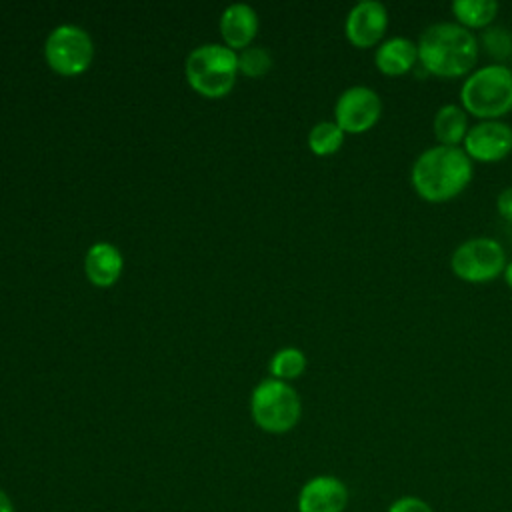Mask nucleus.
<instances>
[{"label": "nucleus", "instance_id": "nucleus-24", "mask_svg": "<svg viewBox=\"0 0 512 512\" xmlns=\"http://www.w3.org/2000/svg\"><path fill=\"white\" fill-rule=\"evenodd\" d=\"M502 276H504V282H506V286L512 290V260H508V262H506Z\"/></svg>", "mask_w": 512, "mask_h": 512}, {"label": "nucleus", "instance_id": "nucleus-12", "mask_svg": "<svg viewBox=\"0 0 512 512\" xmlns=\"http://www.w3.org/2000/svg\"><path fill=\"white\" fill-rule=\"evenodd\" d=\"M374 64L384 76H402L418 66L416 42L408 36H388L374 48Z\"/></svg>", "mask_w": 512, "mask_h": 512}, {"label": "nucleus", "instance_id": "nucleus-8", "mask_svg": "<svg viewBox=\"0 0 512 512\" xmlns=\"http://www.w3.org/2000/svg\"><path fill=\"white\" fill-rule=\"evenodd\" d=\"M382 98L366 84H352L340 92L334 104V122L344 134H364L382 118Z\"/></svg>", "mask_w": 512, "mask_h": 512}, {"label": "nucleus", "instance_id": "nucleus-19", "mask_svg": "<svg viewBox=\"0 0 512 512\" xmlns=\"http://www.w3.org/2000/svg\"><path fill=\"white\" fill-rule=\"evenodd\" d=\"M306 370V356L300 348H280L270 360V374L276 380H294Z\"/></svg>", "mask_w": 512, "mask_h": 512}, {"label": "nucleus", "instance_id": "nucleus-15", "mask_svg": "<svg viewBox=\"0 0 512 512\" xmlns=\"http://www.w3.org/2000/svg\"><path fill=\"white\" fill-rule=\"evenodd\" d=\"M468 114L466 110L456 102L442 104L432 118V132L438 144L444 146H462L466 134H468Z\"/></svg>", "mask_w": 512, "mask_h": 512}, {"label": "nucleus", "instance_id": "nucleus-7", "mask_svg": "<svg viewBox=\"0 0 512 512\" xmlns=\"http://www.w3.org/2000/svg\"><path fill=\"white\" fill-rule=\"evenodd\" d=\"M44 54L54 72L62 76H78L90 66L94 46L88 32L78 26L64 24L50 32L44 44Z\"/></svg>", "mask_w": 512, "mask_h": 512}, {"label": "nucleus", "instance_id": "nucleus-6", "mask_svg": "<svg viewBox=\"0 0 512 512\" xmlns=\"http://www.w3.org/2000/svg\"><path fill=\"white\" fill-rule=\"evenodd\" d=\"M506 262L504 246L492 236L466 238L450 254V270L470 284L496 280L502 276Z\"/></svg>", "mask_w": 512, "mask_h": 512}, {"label": "nucleus", "instance_id": "nucleus-9", "mask_svg": "<svg viewBox=\"0 0 512 512\" xmlns=\"http://www.w3.org/2000/svg\"><path fill=\"white\" fill-rule=\"evenodd\" d=\"M472 162L494 164L512 154V126L504 120H478L462 142Z\"/></svg>", "mask_w": 512, "mask_h": 512}, {"label": "nucleus", "instance_id": "nucleus-5", "mask_svg": "<svg viewBox=\"0 0 512 512\" xmlns=\"http://www.w3.org/2000/svg\"><path fill=\"white\" fill-rule=\"evenodd\" d=\"M250 410L258 428L270 434H284L298 424L302 416V402L290 384L266 378L254 388Z\"/></svg>", "mask_w": 512, "mask_h": 512}, {"label": "nucleus", "instance_id": "nucleus-17", "mask_svg": "<svg viewBox=\"0 0 512 512\" xmlns=\"http://www.w3.org/2000/svg\"><path fill=\"white\" fill-rule=\"evenodd\" d=\"M344 130L334 120L316 122L308 132V148L316 156H330L344 144Z\"/></svg>", "mask_w": 512, "mask_h": 512}, {"label": "nucleus", "instance_id": "nucleus-13", "mask_svg": "<svg viewBox=\"0 0 512 512\" xmlns=\"http://www.w3.org/2000/svg\"><path fill=\"white\" fill-rule=\"evenodd\" d=\"M124 260L116 246L108 242H96L84 256V272L88 280L98 288L112 286L122 272Z\"/></svg>", "mask_w": 512, "mask_h": 512}, {"label": "nucleus", "instance_id": "nucleus-14", "mask_svg": "<svg viewBox=\"0 0 512 512\" xmlns=\"http://www.w3.org/2000/svg\"><path fill=\"white\" fill-rule=\"evenodd\" d=\"M220 32L230 50L246 48L258 32V16L248 4H230L220 16Z\"/></svg>", "mask_w": 512, "mask_h": 512}, {"label": "nucleus", "instance_id": "nucleus-16", "mask_svg": "<svg viewBox=\"0 0 512 512\" xmlns=\"http://www.w3.org/2000/svg\"><path fill=\"white\" fill-rule=\"evenodd\" d=\"M450 10L454 14V22L474 32L494 24L500 12V4L496 0H454Z\"/></svg>", "mask_w": 512, "mask_h": 512}, {"label": "nucleus", "instance_id": "nucleus-2", "mask_svg": "<svg viewBox=\"0 0 512 512\" xmlns=\"http://www.w3.org/2000/svg\"><path fill=\"white\" fill-rule=\"evenodd\" d=\"M472 176L474 162L462 146H428L410 166L412 190L430 204L454 200L468 188Z\"/></svg>", "mask_w": 512, "mask_h": 512}, {"label": "nucleus", "instance_id": "nucleus-20", "mask_svg": "<svg viewBox=\"0 0 512 512\" xmlns=\"http://www.w3.org/2000/svg\"><path fill=\"white\" fill-rule=\"evenodd\" d=\"M270 68H272V56L266 48H260V46L244 48L242 54L238 56V72L250 78L264 76Z\"/></svg>", "mask_w": 512, "mask_h": 512}, {"label": "nucleus", "instance_id": "nucleus-11", "mask_svg": "<svg viewBox=\"0 0 512 512\" xmlns=\"http://www.w3.org/2000/svg\"><path fill=\"white\" fill-rule=\"evenodd\" d=\"M346 484L330 474L310 478L298 492V512H344L348 506Z\"/></svg>", "mask_w": 512, "mask_h": 512}, {"label": "nucleus", "instance_id": "nucleus-18", "mask_svg": "<svg viewBox=\"0 0 512 512\" xmlns=\"http://www.w3.org/2000/svg\"><path fill=\"white\" fill-rule=\"evenodd\" d=\"M478 44L496 64H504L512 58V30L504 24L494 22L480 30Z\"/></svg>", "mask_w": 512, "mask_h": 512}, {"label": "nucleus", "instance_id": "nucleus-21", "mask_svg": "<svg viewBox=\"0 0 512 512\" xmlns=\"http://www.w3.org/2000/svg\"><path fill=\"white\" fill-rule=\"evenodd\" d=\"M388 512H434V510L426 500L418 496H402L390 504Z\"/></svg>", "mask_w": 512, "mask_h": 512}, {"label": "nucleus", "instance_id": "nucleus-1", "mask_svg": "<svg viewBox=\"0 0 512 512\" xmlns=\"http://www.w3.org/2000/svg\"><path fill=\"white\" fill-rule=\"evenodd\" d=\"M418 66L436 78H466L478 64V36L454 20L428 24L416 42Z\"/></svg>", "mask_w": 512, "mask_h": 512}, {"label": "nucleus", "instance_id": "nucleus-3", "mask_svg": "<svg viewBox=\"0 0 512 512\" xmlns=\"http://www.w3.org/2000/svg\"><path fill=\"white\" fill-rule=\"evenodd\" d=\"M460 106L478 120H502L512 112V68L508 64L476 66L458 92Z\"/></svg>", "mask_w": 512, "mask_h": 512}, {"label": "nucleus", "instance_id": "nucleus-4", "mask_svg": "<svg viewBox=\"0 0 512 512\" xmlns=\"http://www.w3.org/2000/svg\"><path fill=\"white\" fill-rule=\"evenodd\" d=\"M238 74V56L222 44H204L186 58L188 84L206 98L226 96Z\"/></svg>", "mask_w": 512, "mask_h": 512}, {"label": "nucleus", "instance_id": "nucleus-23", "mask_svg": "<svg viewBox=\"0 0 512 512\" xmlns=\"http://www.w3.org/2000/svg\"><path fill=\"white\" fill-rule=\"evenodd\" d=\"M0 512H14V504L2 488H0Z\"/></svg>", "mask_w": 512, "mask_h": 512}, {"label": "nucleus", "instance_id": "nucleus-10", "mask_svg": "<svg viewBox=\"0 0 512 512\" xmlns=\"http://www.w3.org/2000/svg\"><path fill=\"white\" fill-rule=\"evenodd\" d=\"M388 8L380 0L356 2L344 20V34L356 48H376L388 30Z\"/></svg>", "mask_w": 512, "mask_h": 512}, {"label": "nucleus", "instance_id": "nucleus-22", "mask_svg": "<svg viewBox=\"0 0 512 512\" xmlns=\"http://www.w3.org/2000/svg\"><path fill=\"white\" fill-rule=\"evenodd\" d=\"M496 210L498 214L512 224V186H506L496 196Z\"/></svg>", "mask_w": 512, "mask_h": 512}]
</instances>
